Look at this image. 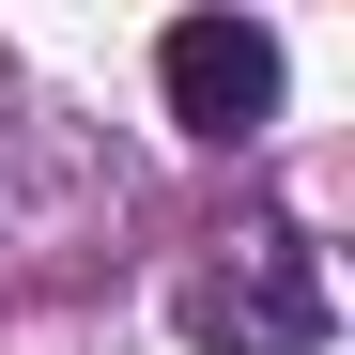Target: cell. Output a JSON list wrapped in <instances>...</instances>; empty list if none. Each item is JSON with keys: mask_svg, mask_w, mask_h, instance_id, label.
Masks as SVG:
<instances>
[{"mask_svg": "<svg viewBox=\"0 0 355 355\" xmlns=\"http://www.w3.org/2000/svg\"><path fill=\"white\" fill-rule=\"evenodd\" d=\"M186 340L201 355H324V263L293 216H248L232 232V263L186 278Z\"/></svg>", "mask_w": 355, "mask_h": 355, "instance_id": "6da1fadb", "label": "cell"}, {"mask_svg": "<svg viewBox=\"0 0 355 355\" xmlns=\"http://www.w3.org/2000/svg\"><path fill=\"white\" fill-rule=\"evenodd\" d=\"M155 78H170V124H201V139L278 124V31L263 16H186V31L155 46Z\"/></svg>", "mask_w": 355, "mask_h": 355, "instance_id": "7a4b0ae2", "label": "cell"}]
</instances>
